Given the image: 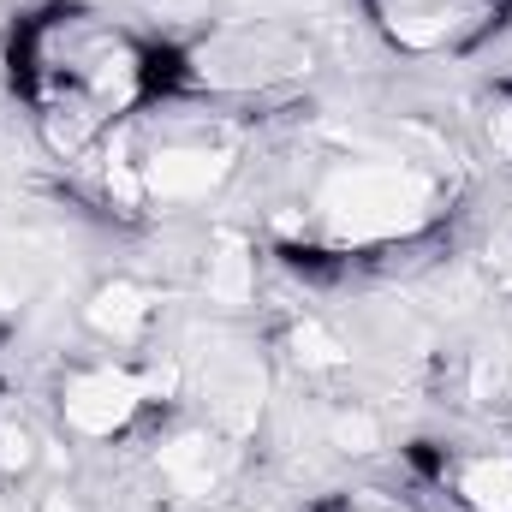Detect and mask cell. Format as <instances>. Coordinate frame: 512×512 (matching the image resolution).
Segmentation results:
<instances>
[{
    "label": "cell",
    "instance_id": "1",
    "mask_svg": "<svg viewBox=\"0 0 512 512\" xmlns=\"http://www.w3.org/2000/svg\"><path fill=\"white\" fill-rule=\"evenodd\" d=\"M423 179L411 167H346L322 191V221L340 239H393L423 221Z\"/></svg>",
    "mask_w": 512,
    "mask_h": 512
},
{
    "label": "cell",
    "instance_id": "2",
    "mask_svg": "<svg viewBox=\"0 0 512 512\" xmlns=\"http://www.w3.org/2000/svg\"><path fill=\"white\" fill-rule=\"evenodd\" d=\"M310 66V48L274 24H245V30H221L209 36L197 54H191V72L203 90H227V96H245V90H268L280 78H298Z\"/></svg>",
    "mask_w": 512,
    "mask_h": 512
},
{
    "label": "cell",
    "instance_id": "3",
    "mask_svg": "<svg viewBox=\"0 0 512 512\" xmlns=\"http://www.w3.org/2000/svg\"><path fill=\"white\" fill-rule=\"evenodd\" d=\"M143 399H149V387L137 382L131 370H114V364L78 370L72 382L60 387V423H66L72 435L108 441V435H120L131 417L143 411Z\"/></svg>",
    "mask_w": 512,
    "mask_h": 512
},
{
    "label": "cell",
    "instance_id": "4",
    "mask_svg": "<svg viewBox=\"0 0 512 512\" xmlns=\"http://www.w3.org/2000/svg\"><path fill=\"white\" fill-rule=\"evenodd\" d=\"M227 173V149H209V137L197 143H161L137 161V179L155 191V197H203L209 185H221Z\"/></svg>",
    "mask_w": 512,
    "mask_h": 512
},
{
    "label": "cell",
    "instance_id": "5",
    "mask_svg": "<svg viewBox=\"0 0 512 512\" xmlns=\"http://www.w3.org/2000/svg\"><path fill=\"white\" fill-rule=\"evenodd\" d=\"M84 322H90L102 340L131 346V340H143V328L155 322V304H149L143 286H131V280H108V286L84 304Z\"/></svg>",
    "mask_w": 512,
    "mask_h": 512
},
{
    "label": "cell",
    "instance_id": "6",
    "mask_svg": "<svg viewBox=\"0 0 512 512\" xmlns=\"http://www.w3.org/2000/svg\"><path fill=\"white\" fill-rule=\"evenodd\" d=\"M161 477H167L179 495H209V483L221 477V441H215L209 429L179 435L173 447H161Z\"/></svg>",
    "mask_w": 512,
    "mask_h": 512
},
{
    "label": "cell",
    "instance_id": "7",
    "mask_svg": "<svg viewBox=\"0 0 512 512\" xmlns=\"http://www.w3.org/2000/svg\"><path fill=\"white\" fill-rule=\"evenodd\" d=\"M459 501L471 512H512V453H477L453 477Z\"/></svg>",
    "mask_w": 512,
    "mask_h": 512
},
{
    "label": "cell",
    "instance_id": "8",
    "mask_svg": "<svg viewBox=\"0 0 512 512\" xmlns=\"http://www.w3.org/2000/svg\"><path fill=\"white\" fill-rule=\"evenodd\" d=\"M334 447H340V453H376V447H382V423H376V411H364V405L334 411Z\"/></svg>",
    "mask_w": 512,
    "mask_h": 512
},
{
    "label": "cell",
    "instance_id": "9",
    "mask_svg": "<svg viewBox=\"0 0 512 512\" xmlns=\"http://www.w3.org/2000/svg\"><path fill=\"white\" fill-rule=\"evenodd\" d=\"M36 465V435L24 423H0V471H30Z\"/></svg>",
    "mask_w": 512,
    "mask_h": 512
},
{
    "label": "cell",
    "instance_id": "10",
    "mask_svg": "<svg viewBox=\"0 0 512 512\" xmlns=\"http://www.w3.org/2000/svg\"><path fill=\"white\" fill-rule=\"evenodd\" d=\"M489 137H495V149L512 161V90H501V96L489 102Z\"/></svg>",
    "mask_w": 512,
    "mask_h": 512
},
{
    "label": "cell",
    "instance_id": "11",
    "mask_svg": "<svg viewBox=\"0 0 512 512\" xmlns=\"http://www.w3.org/2000/svg\"><path fill=\"white\" fill-rule=\"evenodd\" d=\"M48 512H84V507H78V495L60 489V495H48Z\"/></svg>",
    "mask_w": 512,
    "mask_h": 512
},
{
    "label": "cell",
    "instance_id": "12",
    "mask_svg": "<svg viewBox=\"0 0 512 512\" xmlns=\"http://www.w3.org/2000/svg\"><path fill=\"white\" fill-rule=\"evenodd\" d=\"M346 512H399V507H352V501H346Z\"/></svg>",
    "mask_w": 512,
    "mask_h": 512
}]
</instances>
